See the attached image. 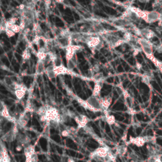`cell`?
Returning a JSON list of instances; mask_svg holds the SVG:
<instances>
[{"instance_id": "32", "label": "cell", "mask_w": 162, "mask_h": 162, "mask_svg": "<svg viewBox=\"0 0 162 162\" xmlns=\"http://www.w3.org/2000/svg\"><path fill=\"white\" fill-rule=\"evenodd\" d=\"M22 148H23V147L22 146H21V145H20V144H18V145L17 146V147H16V150H17L18 151H21V150H22Z\"/></svg>"}, {"instance_id": "23", "label": "cell", "mask_w": 162, "mask_h": 162, "mask_svg": "<svg viewBox=\"0 0 162 162\" xmlns=\"http://www.w3.org/2000/svg\"><path fill=\"white\" fill-rule=\"evenodd\" d=\"M22 57L24 61L29 60L30 58L31 53H30V51L29 48H26L25 50L23 51L22 55Z\"/></svg>"}, {"instance_id": "28", "label": "cell", "mask_w": 162, "mask_h": 162, "mask_svg": "<svg viewBox=\"0 0 162 162\" xmlns=\"http://www.w3.org/2000/svg\"><path fill=\"white\" fill-rule=\"evenodd\" d=\"M151 76L149 74H147V73H146V74H143L142 76V80H143V82L145 84H150V81H151Z\"/></svg>"}, {"instance_id": "31", "label": "cell", "mask_w": 162, "mask_h": 162, "mask_svg": "<svg viewBox=\"0 0 162 162\" xmlns=\"http://www.w3.org/2000/svg\"><path fill=\"white\" fill-rule=\"evenodd\" d=\"M52 0H44V3L46 6H49L51 3Z\"/></svg>"}, {"instance_id": "18", "label": "cell", "mask_w": 162, "mask_h": 162, "mask_svg": "<svg viewBox=\"0 0 162 162\" xmlns=\"http://www.w3.org/2000/svg\"><path fill=\"white\" fill-rule=\"evenodd\" d=\"M45 74L48 77V79H50V80H52L56 77L55 75V66L52 63L49 65H48L46 67Z\"/></svg>"}, {"instance_id": "24", "label": "cell", "mask_w": 162, "mask_h": 162, "mask_svg": "<svg viewBox=\"0 0 162 162\" xmlns=\"http://www.w3.org/2000/svg\"><path fill=\"white\" fill-rule=\"evenodd\" d=\"M17 21V18L12 17L9 20H6V29H10L11 27L16 23Z\"/></svg>"}, {"instance_id": "2", "label": "cell", "mask_w": 162, "mask_h": 162, "mask_svg": "<svg viewBox=\"0 0 162 162\" xmlns=\"http://www.w3.org/2000/svg\"><path fill=\"white\" fill-rule=\"evenodd\" d=\"M90 157L91 158L96 159L101 162H111L115 158L111 150L107 146L96 148L91 153Z\"/></svg>"}, {"instance_id": "8", "label": "cell", "mask_w": 162, "mask_h": 162, "mask_svg": "<svg viewBox=\"0 0 162 162\" xmlns=\"http://www.w3.org/2000/svg\"><path fill=\"white\" fill-rule=\"evenodd\" d=\"M82 49V46L80 45L70 44L65 49V58L67 62L69 61L75 56L76 53Z\"/></svg>"}, {"instance_id": "7", "label": "cell", "mask_w": 162, "mask_h": 162, "mask_svg": "<svg viewBox=\"0 0 162 162\" xmlns=\"http://www.w3.org/2000/svg\"><path fill=\"white\" fill-rule=\"evenodd\" d=\"M0 115L5 120H8L12 122L13 124H16L17 122V119L13 117L10 113V111L6 105L3 102H1V107H0Z\"/></svg>"}, {"instance_id": "36", "label": "cell", "mask_w": 162, "mask_h": 162, "mask_svg": "<svg viewBox=\"0 0 162 162\" xmlns=\"http://www.w3.org/2000/svg\"><path fill=\"white\" fill-rule=\"evenodd\" d=\"M130 162H137V161H136V160H131Z\"/></svg>"}, {"instance_id": "19", "label": "cell", "mask_w": 162, "mask_h": 162, "mask_svg": "<svg viewBox=\"0 0 162 162\" xmlns=\"http://www.w3.org/2000/svg\"><path fill=\"white\" fill-rule=\"evenodd\" d=\"M46 66L45 65L44 62L41 60H38L36 67V75H42L45 74V70Z\"/></svg>"}, {"instance_id": "15", "label": "cell", "mask_w": 162, "mask_h": 162, "mask_svg": "<svg viewBox=\"0 0 162 162\" xmlns=\"http://www.w3.org/2000/svg\"><path fill=\"white\" fill-rule=\"evenodd\" d=\"M100 101L103 111H107L111 104L112 98L109 95L105 96L103 97V98H100Z\"/></svg>"}, {"instance_id": "29", "label": "cell", "mask_w": 162, "mask_h": 162, "mask_svg": "<svg viewBox=\"0 0 162 162\" xmlns=\"http://www.w3.org/2000/svg\"><path fill=\"white\" fill-rule=\"evenodd\" d=\"M10 29L13 31L15 34H17V33H19V32L21 31V29L20 27V26L19 25H17V24H14V25H13Z\"/></svg>"}, {"instance_id": "34", "label": "cell", "mask_w": 162, "mask_h": 162, "mask_svg": "<svg viewBox=\"0 0 162 162\" xmlns=\"http://www.w3.org/2000/svg\"><path fill=\"white\" fill-rule=\"evenodd\" d=\"M65 0H55V2L57 3H59V4H62L64 2Z\"/></svg>"}, {"instance_id": "33", "label": "cell", "mask_w": 162, "mask_h": 162, "mask_svg": "<svg viewBox=\"0 0 162 162\" xmlns=\"http://www.w3.org/2000/svg\"><path fill=\"white\" fill-rule=\"evenodd\" d=\"M67 162H76V160L73 158H72V157H69L67 159Z\"/></svg>"}, {"instance_id": "5", "label": "cell", "mask_w": 162, "mask_h": 162, "mask_svg": "<svg viewBox=\"0 0 162 162\" xmlns=\"http://www.w3.org/2000/svg\"><path fill=\"white\" fill-rule=\"evenodd\" d=\"M153 137L151 136H138L136 137H131L127 142L128 144H134L137 147L143 146L144 144L148 142L151 141Z\"/></svg>"}, {"instance_id": "10", "label": "cell", "mask_w": 162, "mask_h": 162, "mask_svg": "<svg viewBox=\"0 0 162 162\" xmlns=\"http://www.w3.org/2000/svg\"><path fill=\"white\" fill-rule=\"evenodd\" d=\"M74 119L77 124V128L79 129H84L90 122V119L83 114H76Z\"/></svg>"}, {"instance_id": "6", "label": "cell", "mask_w": 162, "mask_h": 162, "mask_svg": "<svg viewBox=\"0 0 162 162\" xmlns=\"http://www.w3.org/2000/svg\"><path fill=\"white\" fill-rule=\"evenodd\" d=\"M29 113L30 111L25 110L19 115V118L17 120V122H16V124L17 125L19 128L23 129L27 126L30 118Z\"/></svg>"}, {"instance_id": "22", "label": "cell", "mask_w": 162, "mask_h": 162, "mask_svg": "<svg viewBox=\"0 0 162 162\" xmlns=\"http://www.w3.org/2000/svg\"><path fill=\"white\" fill-rule=\"evenodd\" d=\"M76 66H77V59H76V55H75L74 58H72L69 61L67 62V67L69 70H73L76 67Z\"/></svg>"}, {"instance_id": "4", "label": "cell", "mask_w": 162, "mask_h": 162, "mask_svg": "<svg viewBox=\"0 0 162 162\" xmlns=\"http://www.w3.org/2000/svg\"><path fill=\"white\" fill-rule=\"evenodd\" d=\"M27 91L28 89L25 84L17 83V81H15L13 87L12 93L15 94L16 98L19 100H21L24 98Z\"/></svg>"}, {"instance_id": "9", "label": "cell", "mask_w": 162, "mask_h": 162, "mask_svg": "<svg viewBox=\"0 0 162 162\" xmlns=\"http://www.w3.org/2000/svg\"><path fill=\"white\" fill-rule=\"evenodd\" d=\"M102 41L100 36L92 34L91 35L87 40H86V44L87 46L90 48L91 50L96 51V48L99 45V44Z\"/></svg>"}, {"instance_id": "27", "label": "cell", "mask_w": 162, "mask_h": 162, "mask_svg": "<svg viewBox=\"0 0 162 162\" xmlns=\"http://www.w3.org/2000/svg\"><path fill=\"white\" fill-rule=\"evenodd\" d=\"M103 77L104 76H103V73L98 72V73H96V74H95L91 77V79H93V80H94V82H96V81H98V80H103Z\"/></svg>"}, {"instance_id": "3", "label": "cell", "mask_w": 162, "mask_h": 162, "mask_svg": "<svg viewBox=\"0 0 162 162\" xmlns=\"http://www.w3.org/2000/svg\"><path fill=\"white\" fill-rule=\"evenodd\" d=\"M19 127L16 124H13V126L9 131L2 136V141L6 143H11L16 140L19 134Z\"/></svg>"}, {"instance_id": "1", "label": "cell", "mask_w": 162, "mask_h": 162, "mask_svg": "<svg viewBox=\"0 0 162 162\" xmlns=\"http://www.w3.org/2000/svg\"><path fill=\"white\" fill-rule=\"evenodd\" d=\"M76 100L83 106L85 109L89 110L93 112L103 111L100 97L91 95L86 100H83L78 97H76Z\"/></svg>"}, {"instance_id": "14", "label": "cell", "mask_w": 162, "mask_h": 162, "mask_svg": "<svg viewBox=\"0 0 162 162\" xmlns=\"http://www.w3.org/2000/svg\"><path fill=\"white\" fill-rule=\"evenodd\" d=\"M16 140L17 141L18 144L22 146L23 148L30 144V138L26 134L19 133Z\"/></svg>"}, {"instance_id": "21", "label": "cell", "mask_w": 162, "mask_h": 162, "mask_svg": "<svg viewBox=\"0 0 162 162\" xmlns=\"http://www.w3.org/2000/svg\"><path fill=\"white\" fill-rule=\"evenodd\" d=\"M104 113H105V118H106L107 123L110 125H114L116 122L115 116L113 115L108 114L107 111H105Z\"/></svg>"}, {"instance_id": "37", "label": "cell", "mask_w": 162, "mask_h": 162, "mask_svg": "<svg viewBox=\"0 0 162 162\" xmlns=\"http://www.w3.org/2000/svg\"><path fill=\"white\" fill-rule=\"evenodd\" d=\"M132 1H134V0H132Z\"/></svg>"}, {"instance_id": "16", "label": "cell", "mask_w": 162, "mask_h": 162, "mask_svg": "<svg viewBox=\"0 0 162 162\" xmlns=\"http://www.w3.org/2000/svg\"><path fill=\"white\" fill-rule=\"evenodd\" d=\"M139 36L141 37L145 38L146 39L150 40L155 36V34L152 30L148 28L141 29L139 30Z\"/></svg>"}, {"instance_id": "30", "label": "cell", "mask_w": 162, "mask_h": 162, "mask_svg": "<svg viewBox=\"0 0 162 162\" xmlns=\"http://www.w3.org/2000/svg\"><path fill=\"white\" fill-rule=\"evenodd\" d=\"M5 33H6V35L7 36V37H9V38L13 37L15 34V32L13 31H12L10 29H6Z\"/></svg>"}, {"instance_id": "12", "label": "cell", "mask_w": 162, "mask_h": 162, "mask_svg": "<svg viewBox=\"0 0 162 162\" xmlns=\"http://www.w3.org/2000/svg\"><path fill=\"white\" fill-rule=\"evenodd\" d=\"M161 16L162 15H161V13L155 10H153L150 12L148 11L145 22L149 23H151L157 21H159L161 19Z\"/></svg>"}, {"instance_id": "25", "label": "cell", "mask_w": 162, "mask_h": 162, "mask_svg": "<svg viewBox=\"0 0 162 162\" xmlns=\"http://www.w3.org/2000/svg\"><path fill=\"white\" fill-rule=\"evenodd\" d=\"M147 162H162L160 155H150L147 160Z\"/></svg>"}, {"instance_id": "13", "label": "cell", "mask_w": 162, "mask_h": 162, "mask_svg": "<svg viewBox=\"0 0 162 162\" xmlns=\"http://www.w3.org/2000/svg\"><path fill=\"white\" fill-rule=\"evenodd\" d=\"M0 162H11L10 157H9L6 146L4 142L1 140L0 144Z\"/></svg>"}, {"instance_id": "20", "label": "cell", "mask_w": 162, "mask_h": 162, "mask_svg": "<svg viewBox=\"0 0 162 162\" xmlns=\"http://www.w3.org/2000/svg\"><path fill=\"white\" fill-rule=\"evenodd\" d=\"M127 151V147L125 144L118 146L116 149V153L120 157H124Z\"/></svg>"}, {"instance_id": "35", "label": "cell", "mask_w": 162, "mask_h": 162, "mask_svg": "<svg viewBox=\"0 0 162 162\" xmlns=\"http://www.w3.org/2000/svg\"><path fill=\"white\" fill-rule=\"evenodd\" d=\"M138 1L141 3H147V2H149L150 0H138Z\"/></svg>"}, {"instance_id": "17", "label": "cell", "mask_w": 162, "mask_h": 162, "mask_svg": "<svg viewBox=\"0 0 162 162\" xmlns=\"http://www.w3.org/2000/svg\"><path fill=\"white\" fill-rule=\"evenodd\" d=\"M103 80L96 81V82L94 83V88L92 92V95L100 97V94H101V91L103 88Z\"/></svg>"}, {"instance_id": "11", "label": "cell", "mask_w": 162, "mask_h": 162, "mask_svg": "<svg viewBox=\"0 0 162 162\" xmlns=\"http://www.w3.org/2000/svg\"><path fill=\"white\" fill-rule=\"evenodd\" d=\"M55 72L56 77L62 75H71L77 76V74L75 72H73V70H69L67 67H66L64 65H62L55 67Z\"/></svg>"}, {"instance_id": "26", "label": "cell", "mask_w": 162, "mask_h": 162, "mask_svg": "<svg viewBox=\"0 0 162 162\" xmlns=\"http://www.w3.org/2000/svg\"><path fill=\"white\" fill-rule=\"evenodd\" d=\"M26 162H38V157L37 153H36L33 155L26 157Z\"/></svg>"}]
</instances>
